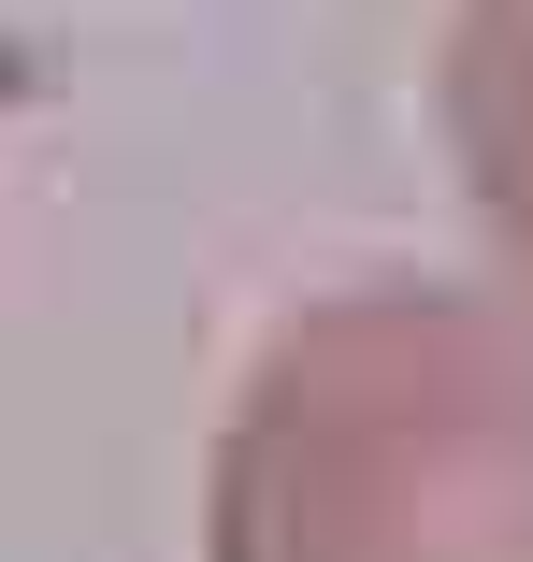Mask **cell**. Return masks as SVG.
Here are the masks:
<instances>
[{"label":"cell","mask_w":533,"mask_h":562,"mask_svg":"<svg viewBox=\"0 0 533 562\" xmlns=\"http://www.w3.org/2000/svg\"><path fill=\"white\" fill-rule=\"evenodd\" d=\"M202 562H533V303L361 274L260 331Z\"/></svg>","instance_id":"obj_1"},{"label":"cell","mask_w":533,"mask_h":562,"mask_svg":"<svg viewBox=\"0 0 533 562\" xmlns=\"http://www.w3.org/2000/svg\"><path fill=\"white\" fill-rule=\"evenodd\" d=\"M447 131L476 173V216L519 246L533 274V0H462V44H447Z\"/></svg>","instance_id":"obj_2"}]
</instances>
